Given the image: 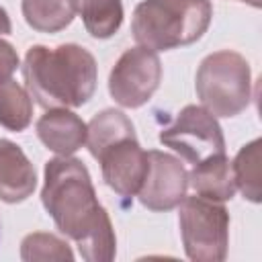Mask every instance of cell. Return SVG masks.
Wrapping results in <instances>:
<instances>
[{
	"mask_svg": "<svg viewBox=\"0 0 262 262\" xmlns=\"http://www.w3.org/2000/svg\"><path fill=\"white\" fill-rule=\"evenodd\" d=\"M188 184L192 186L194 194L211 199V201H229L235 192L231 162L225 154L209 158L196 166H192L188 174Z\"/></svg>",
	"mask_w": 262,
	"mask_h": 262,
	"instance_id": "obj_12",
	"label": "cell"
},
{
	"mask_svg": "<svg viewBox=\"0 0 262 262\" xmlns=\"http://www.w3.org/2000/svg\"><path fill=\"white\" fill-rule=\"evenodd\" d=\"M147 174L137 192L149 211H170L180 205L188 188V172L182 162L166 151H147Z\"/></svg>",
	"mask_w": 262,
	"mask_h": 262,
	"instance_id": "obj_8",
	"label": "cell"
},
{
	"mask_svg": "<svg viewBox=\"0 0 262 262\" xmlns=\"http://www.w3.org/2000/svg\"><path fill=\"white\" fill-rule=\"evenodd\" d=\"M160 80V57L156 51L139 45L127 49L113 66L108 76V92L117 104L125 108H137L154 96Z\"/></svg>",
	"mask_w": 262,
	"mask_h": 262,
	"instance_id": "obj_7",
	"label": "cell"
},
{
	"mask_svg": "<svg viewBox=\"0 0 262 262\" xmlns=\"http://www.w3.org/2000/svg\"><path fill=\"white\" fill-rule=\"evenodd\" d=\"M27 92L43 108H76L96 90V59L76 43L33 45L23 63Z\"/></svg>",
	"mask_w": 262,
	"mask_h": 262,
	"instance_id": "obj_2",
	"label": "cell"
},
{
	"mask_svg": "<svg viewBox=\"0 0 262 262\" xmlns=\"http://www.w3.org/2000/svg\"><path fill=\"white\" fill-rule=\"evenodd\" d=\"M20 8L27 25L39 33H57L76 16L72 0H23Z\"/></svg>",
	"mask_w": 262,
	"mask_h": 262,
	"instance_id": "obj_15",
	"label": "cell"
},
{
	"mask_svg": "<svg viewBox=\"0 0 262 262\" xmlns=\"http://www.w3.org/2000/svg\"><path fill=\"white\" fill-rule=\"evenodd\" d=\"M184 252L194 262H221L229 246V213L219 201L184 196L178 205Z\"/></svg>",
	"mask_w": 262,
	"mask_h": 262,
	"instance_id": "obj_5",
	"label": "cell"
},
{
	"mask_svg": "<svg viewBox=\"0 0 262 262\" xmlns=\"http://www.w3.org/2000/svg\"><path fill=\"white\" fill-rule=\"evenodd\" d=\"M41 203L55 227L76 242L88 262H111L117 254V237L108 213L98 203L86 166L70 156L45 164Z\"/></svg>",
	"mask_w": 262,
	"mask_h": 262,
	"instance_id": "obj_1",
	"label": "cell"
},
{
	"mask_svg": "<svg viewBox=\"0 0 262 262\" xmlns=\"http://www.w3.org/2000/svg\"><path fill=\"white\" fill-rule=\"evenodd\" d=\"M242 2H248V4H252V6H260V0H242Z\"/></svg>",
	"mask_w": 262,
	"mask_h": 262,
	"instance_id": "obj_21",
	"label": "cell"
},
{
	"mask_svg": "<svg viewBox=\"0 0 262 262\" xmlns=\"http://www.w3.org/2000/svg\"><path fill=\"white\" fill-rule=\"evenodd\" d=\"M213 16L209 0H141L133 10L131 33L151 51H166L199 41Z\"/></svg>",
	"mask_w": 262,
	"mask_h": 262,
	"instance_id": "obj_3",
	"label": "cell"
},
{
	"mask_svg": "<svg viewBox=\"0 0 262 262\" xmlns=\"http://www.w3.org/2000/svg\"><path fill=\"white\" fill-rule=\"evenodd\" d=\"M86 123L68 108H49L37 121V137L57 156H70L86 143Z\"/></svg>",
	"mask_w": 262,
	"mask_h": 262,
	"instance_id": "obj_10",
	"label": "cell"
},
{
	"mask_svg": "<svg viewBox=\"0 0 262 262\" xmlns=\"http://www.w3.org/2000/svg\"><path fill=\"white\" fill-rule=\"evenodd\" d=\"M12 31V25H10V16L8 12L0 6V35H8Z\"/></svg>",
	"mask_w": 262,
	"mask_h": 262,
	"instance_id": "obj_20",
	"label": "cell"
},
{
	"mask_svg": "<svg viewBox=\"0 0 262 262\" xmlns=\"http://www.w3.org/2000/svg\"><path fill=\"white\" fill-rule=\"evenodd\" d=\"M260 139L250 141L248 145H244L233 164H231V172H233V182L235 186L242 190L244 199L252 201V203H260Z\"/></svg>",
	"mask_w": 262,
	"mask_h": 262,
	"instance_id": "obj_17",
	"label": "cell"
},
{
	"mask_svg": "<svg viewBox=\"0 0 262 262\" xmlns=\"http://www.w3.org/2000/svg\"><path fill=\"white\" fill-rule=\"evenodd\" d=\"M37 186V174L25 151L8 141L0 139V201L23 203L33 194Z\"/></svg>",
	"mask_w": 262,
	"mask_h": 262,
	"instance_id": "obj_11",
	"label": "cell"
},
{
	"mask_svg": "<svg viewBox=\"0 0 262 262\" xmlns=\"http://www.w3.org/2000/svg\"><path fill=\"white\" fill-rule=\"evenodd\" d=\"M194 86L203 108L213 117H235L252 98L250 63L237 51H215L201 61Z\"/></svg>",
	"mask_w": 262,
	"mask_h": 262,
	"instance_id": "obj_4",
	"label": "cell"
},
{
	"mask_svg": "<svg viewBox=\"0 0 262 262\" xmlns=\"http://www.w3.org/2000/svg\"><path fill=\"white\" fill-rule=\"evenodd\" d=\"M86 31L94 39L113 37L123 23L121 0H72Z\"/></svg>",
	"mask_w": 262,
	"mask_h": 262,
	"instance_id": "obj_14",
	"label": "cell"
},
{
	"mask_svg": "<svg viewBox=\"0 0 262 262\" xmlns=\"http://www.w3.org/2000/svg\"><path fill=\"white\" fill-rule=\"evenodd\" d=\"M104 182L121 196H133L139 192L147 174V151L141 149L137 137L121 139L108 145L98 158Z\"/></svg>",
	"mask_w": 262,
	"mask_h": 262,
	"instance_id": "obj_9",
	"label": "cell"
},
{
	"mask_svg": "<svg viewBox=\"0 0 262 262\" xmlns=\"http://www.w3.org/2000/svg\"><path fill=\"white\" fill-rule=\"evenodd\" d=\"M33 119L31 94L12 78L0 82V125L8 131H25Z\"/></svg>",
	"mask_w": 262,
	"mask_h": 262,
	"instance_id": "obj_16",
	"label": "cell"
},
{
	"mask_svg": "<svg viewBox=\"0 0 262 262\" xmlns=\"http://www.w3.org/2000/svg\"><path fill=\"white\" fill-rule=\"evenodd\" d=\"M20 258L25 262H35V260H59V262L68 260V262H72L74 260V252L57 235L35 231V233H29L23 239Z\"/></svg>",
	"mask_w": 262,
	"mask_h": 262,
	"instance_id": "obj_18",
	"label": "cell"
},
{
	"mask_svg": "<svg viewBox=\"0 0 262 262\" xmlns=\"http://www.w3.org/2000/svg\"><path fill=\"white\" fill-rule=\"evenodd\" d=\"M16 68H18V53H16V49L8 41L0 39V82L8 80L16 72Z\"/></svg>",
	"mask_w": 262,
	"mask_h": 262,
	"instance_id": "obj_19",
	"label": "cell"
},
{
	"mask_svg": "<svg viewBox=\"0 0 262 262\" xmlns=\"http://www.w3.org/2000/svg\"><path fill=\"white\" fill-rule=\"evenodd\" d=\"M86 127H88L86 145H88L92 158H98L108 145H113L121 139L135 137V129H133V123L129 121V117L115 108H106V111L94 115Z\"/></svg>",
	"mask_w": 262,
	"mask_h": 262,
	"instance_id": "obj_13",
	"label": "cell"
},
{
	"mask_svg": "<svg viewBox=\"0 0 262 262\" xmlns=\"http://www.w3.org/2000/svg\"><path fill=\"white\" fill-rule=\"evenodd\" d=\"M160 141L192 166L225 154V139L217 119L196 104H186L174 123L160 131Z\"/></svg>",
	"mask_w": 262,
	"mask_h": 262,
	"instance_id": "obj_6",
	"label": "cell"
}]
</instances>
